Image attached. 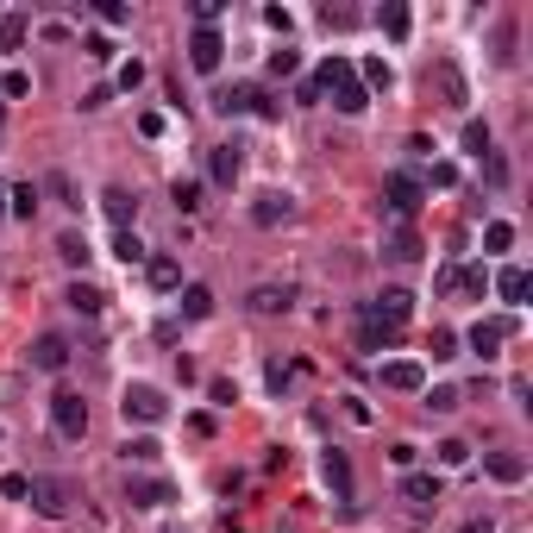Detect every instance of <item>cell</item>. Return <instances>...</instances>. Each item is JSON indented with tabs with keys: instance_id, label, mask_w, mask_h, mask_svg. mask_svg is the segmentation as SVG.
I'll return each instance as SVG.
<instances>
[{
	"instance_id": "obj_1",
	"label": "cell",
	"mask_w": 533,
	"mask_h": 533,
	"mask_svg": "<svg viewBox=\"0 0 533 533\" xmlns=\"http://www.w3.org/2000/svg\"><path fill=\"white\" fill-rule=\"evenodd\" d=\"M314 88H333V107H339V114H352V120L371 107V95H364L358 69H352L345 57H326V63H320V76H314Z\"/></svg>"
},
{
	"instance_id": "obj_2",
	"label": "cell",
	"mask_w": 533,
	"mask_h": 533,
	"mask_svg": "<svg viewBox=\"0 0 533 533\" xmlns=\"http://www.w3.org/2000/svg\"><path fill=\"white\" fill-rule=\"evenodd\" d=\"M120 414H126V427H157L163 414H170V396L157 390V383H126V396H120Z\"/></svg>"
},
{
	"instance_id": "obj_3",
	"label": "cell",
	"mask_w": 533,
	"mask_h": 533,
	"mask_svg": "<svg viewBox=\"0 0 533 533\" xmlns=\"http://www.w3.org/2000/svg\"><path fill=\"white\" fill-rule=\"evenodd\" d=\"M383 201H390L396 220H414L420 201H427V182H420L414 170H390V176H383Z\"/></svg>"
},
{
	"instance_id": "obj_4",
	"label": "cell",
	"mask_w": 533,
	"mask_h": 533,
	"mask_svg": "<svg viewBox=\"0 0 533 533\" xmlns=\"http://www.w3.org/2000/svg\"><path fill=\"white\" fill-rule=\"evenodd\" d=\"M25 502H32V509H38L44 521H63V515H69V502H76V490H69L63 477H32Z\"/></svg>"
},
{
	"instance_id": "obj_5",
	"label": "cell",
	"mask_w": 533,
	"mask_h": 533,
	"mask_svg": "<svg viewBox=\"0 0 533 533\" xmlns=\"http://www.w3.org/2000/svg\"><path fill=\"white\" fill-rule=\"evenodd\" d=\"M51 427H57L63 439H82V433H88V401L76 396V390H57V396H51Z\"/></svg>"
},
{
	"instance_id": "obj_6",
	"label": "cell",
	"mask_w": 533,
	"mask_h": 533,
	"mask_svg": "<svg viewBox=\"0 0 533 533\" xmlns=\"http://www.w3.org/2000/svg\"><path fill=\"white\" fill-rule=\"evenodd\" d=\"M515 326H521L515 314H496V320H477V326H471L464 339H471V352H477V358L490 364V358L502 352V339H515Z\"/></svg>"
},
{
	"instance_id": "obj_7",
	"label": "cell",
	"mask_w": 533,
	"mask_h": 533,
	"mask_svg": "<svg viewBox=\"0 0 533 533\" xmlns=\"http://www.w3.org/2000/svg\"><path fill=\"white\" fill-rule=\"evenodd\" d=\"M401 345V326L396 320H383V314H371V301L358 308V352H390Z\"/></svg>"
},
{
	"instance_id": "obj_8",
	"label": "cell",
	"mask_w": 533,
	"mask_h": 533,
	"mask_svg": "<svg viewBox=\"0 0 533 533\" xmlns=\"http://www.w3.org/2000/svg\"><path fill=\"white\" fill-rule=\"evenodd\" d=\"M220 57H226L220 32H214V25H195V32H188V63H195L201 76H214V69H220Z\"/></svg>"
},
{
	"instance_id": "obj_9",
	"label": "cell",
	"mask_w": 533,
	"mask_h": 533,
	"mask_svg": "<svg viewBox=\"0 0 533 533\" xmlns=\"http://www.w3.org/2000/svg\"><path fill=\"white\" fill-rule=\"evenodd\" d=\"M126 502H133V509H170L176 490H170L163 477H126Z\"/></svg>"
},
{
	"instance_id": "obj_10",
	"label": "cell",
	"mask_w": 533,
	"mask_h": 533,
	"mask_svg": "<svg viewBox=\"0 0 533 533\" xmlns=\"http://www.w3.org/2000/svg\"><path fill=\"white\" fill-rule=\"evenodd\" d=\"M383 390H401V396H420V390H427V371H420L414 358H390V364H383Z\"/></svg>"
},
{
	"instance_id": "obj_11",
	"label": "cell",
	"mask_w": 533,
	"mask_h": 533,
	"mask_svg": "<svg viewBox=\"0 0 533 533\" xmlns=\"http://www.w3.org/2000/svg\"><path fill=\"white\" fill-rule=\"evenodd\" d=\"M252 220H258V226H282V220H295V195H282V188H264V195L252 201Z\"/></svg>"
},
{
	"instance_id": "obj_12",
	"label": "cell",
	"mask_w": 533,
	"mask_h": 533,
	"mask_svg": "<svg viewBox=\"0 0 533 533\" xmlns=\"http://www.w3.org/2000/svg\"><path fill=\"white\" fill-rule=\"evenodd\" d=\"M245 308H252V314H289V308H295V289H289V282H282V289H276V282H258V289L245 295Z\"/></svg>"
},
{
	"instance_id": "obj_13",
	"label": "cell",
	"mask_w": 533,
	"mask_h": 533,
	"mask_svg": "<svg viewBox=\"0 0 533 533\" xmlns=\"http://www.w3.org/2000/svg\"><path fill=\"white\" fill-rule=\"evenodd\" d=\"M63 364H69V339H63V333H44V339L32 345V371H51V377H57Z\"/></svg>"
},
{
	"instance_id": "obj_14",
	"label": "cell",
	"mask_w": 533,
	"mask_h": 533,
	"mask_svg": "<svg viewBox=\"0 0 533 533\" xmlns=\"http://www.w3.org/2000/svg\"><path fill=\"white\" fill-rule=\"evenodd\" d=\"M439 490H446V483H439L433 471H408V477H401V496H408L414 509H433V502H439Z\"/></svg>"
},
{
	"instance_id": "obj_15",
	"label": "cell",
	"mask_w": 533,
	"mask_h": 533,
	"mask_svg": "<svg viewBox=\"0 0 533 533\" xmlns=\"http://www.w3.org/2000/svg\"><path fill=\"white\" fill-rule=\"evenodd\" d=\"M101 207H107V220L120 226V233H133V214H138V195H126L120 182L114 188H101Z\"/></svg>"
},
{
	"instance_id": "obj_16",
	"label": "cell",
	"mask_w": 533,
	"mask_h": 533,
	"mask_svg": "<svg viewBox=\"0 0 533 533\" xmlns=\"http://www.w3.org/2000/svg\"><path fill=\"white\" fill-rule=\"evenodd\" d=\"M207 170H214V182H220V188H233V182H239V170H245V157H239V144H214V157H207Z\"/></svg>"
},
{
	"instance_id": "obj_17",
	"label": "cell",
	"mask_w": 533,
	"mask_h": 533,
	"mask_svg": "<svg viewBox=\"0 0 533 533\" xmlns=\"http://www.w3.org/2000/svg\"><path fill=\"white\" fill-rule=\"evenodd\" d=\"M528 289H533V276H528V270H521V264L496 270V295H502L509 308H521V301H528Z\"/></svg>"
},
{
	"instance_id": "obj_18",
	"label": "cell",
	"mask_w": 533,
	"mask_h": 533,
	"mask_svg": "<svg viewBox=\"0 0 533 533\" xmlns=\"http://www.w3.org/2000/svg\"><path fill=\"white\" fill-rule=\"evenodd\" d=\"M320 471H326L333 496H339V502H352V464H345V452H339V446H333V452L320 458Z\"/></svg>"
},
{
	"instance_id": "obj_19",
	"label": "cell",
	"mask_w": 533,
	"mask_h": 533,
	"mask_svg": "<svg viewBox=\"0 0 533 533\" xmlns=\"http://www.w3.org/2000/svg\"><path fill=\"white\" fill-rule=\"evenodd\" d=\"M144 276H151V289H157V295H176V289H182V264H176V258H151Z\"/></svg>"
},
{
	"instance_id": "obj_20",
	"label": "cell",
	"mask_w": 533,
	"mask_h": 533,
	"mask_svg": "<svg viewBox=\"0 0 533 533\" xmlns=\"http://www.w3.org/2000/svg\"><path fill=\"white\" fill-rule=\"evenodd\" d=\"M371 314H383V320H408V314H414V295H408V289H383V295H377V301H371Z\"/></svg>"
},
{
	"instance_id": "obj_21",
	"label": "cell",
	"mask_w": 533,
	"mask_h": 533,
	"mask_svg": "<svg viewBox=\"0 0 533 533\" xmlns=\"http://www.w3.org/2000/svg\"><path fill=\"white\" fill-rule=\"evenodd\" d=\"M252 101H258V88L252 82H233V88L214 95V114H252Z\"/></svg>"
},
{
	"instance_id": "obj_22",
	"label": "cell",
	"mask_w": 533,
	"mask_h": 533,
	"mask_svg": "<svg viewBox=\"0 0 533 533\" xmlns=\"http://www.w3.org/2000/svg\"><path fill=\"white\" fill-rule=\"evenodd\" d=\"M483 471H490L496 483H521V477H528V458H515V452H490Z\"/></svg>"
},
{
	"instance_id": "obj_23",
	"label": "cell",
	"mask_w": 533,
	"mask_h": 533,
	"mask_svg": "<svg viewBox=\"0 0 533 533\" xmlns=\"http://www.w3.org/2000/svg\"><path fill=\"white\" fill-rule=\"evenodd\" d=\"M182 314H188V320H207V314H214V289H207V282H188V289H182Z\"/></svg>"
},
{
	"instance_id": "obj_24",
	"label": "cell",
	"mask_w": 533,
	"mask_h": 533,
	"mask_svg": "<svg viewBox=\"0 0 533 533\" xmlns=\"http://www.w3.org/2000/svg\"><path fill=\"white\" fill-rule=\"evenodd\" d=\"M69 308H76V314H101V308H107V295H101L95 282H69Z\"/></svg>"
},
{
	"instance_id": "obj_25",
	"label": "cell",
	"mask_w": 533,
	"mask_h": 533,
	"mask_svg": "<svg viewBox=\"0 0 533 533\" xmlns=\"http://www.w3.org/2000/svg\"><path fill=\"white\" fill-rule=\"evenodd\" d=\"M377 25H383L390 38H408V25H414V19H408V6H401V0H383V13H377Z\"/></svg>"
},
{
	"instance_id": "obj_26",
	"label": "cell",
	"mask_w": 533,
	"mask_h": 533,
	"mask_svg": "<svg viewBox=\"0 0 533 533\" xmlns=\"http://www.w3.org/2000/svg\"><path fill=\"white\" fill-rule=\"evenodd\" d=\"M114 258H120L126 270H133V264H151V252H144V239H138V233H120V239H114Z\"/></svg>"
},
{
	"instance_id": "obj_27",
	"label": "cell",
	"mask_w": 533,
	"mask_h": 533,
	"mask_svg": "<svg viewBox=\"0 0 533 533\" xmlns=\"http://www.w3.org/2000/svg\"><path fill=\"white\" fill-rule=\"evenodd\" d=\"M433 76H439V88H446V101H452V107H464V101H471V95H464V76H458V63H439Z\"/></svg>"
},
{
	"instance_id": "obj_28",
	"label": "cell",
	"mask_w": 533,
	"mask_h": 533,
	"mask_svg": "<svg viewBox=\"0 0 533 533\" xmlns=\"http://www.w3.org/2000/svg\"><path fill=\"white\" fill-rule=\"evenodd\" d=\"M6 214H19V220H32V214H38V188H32V182H19V188H6Z\"/></svg>"
},
{
	"instance_id": "obj_29",
	"label": "cell",
	"mask_w": 533,
	"mask_h": 533,
	"mask_svg": "<svg viewBox=\"0 0 533 533\" xmlns=\"http://www.w3.org/2000/svg\"><path fill=\"white\" fill-rule=\"evenodd\" d=\"M57 258H63V264H88L95 252H88V239H82V233H57Z\"/></svg>"
},
{
	"instance_id": "obj_30",
	"label": "cell",
	"mask_w": 533,
	"mask_h": 533,
	"mask_svg": "<svg viewBox=\"0 0 533 533\" xmlns=\"http://www.w3.org/2000/svg\"><path fill=\"white\" fill-rule=\"evenodd\" d=\"M420 396H427V408H433V414H452V408L464 401V390H458V383H439V390H420Z\"/></svg>"
},
{
	"instance_id": "obj_31",
	"label": "cell",
	"mask_w": 533,
	"mask_h": 533,
	"mask_svg": "<svg viewBox=\"0 0 533 533\" xmlns=\"http://www.w3.org/2000/svg\"><path fill=\"white\" fill-rule=\"evenodd\" d=\"M358 82H364V95H371V88H390V82H396V69H390L383 57H364V76H358Z\"/></svg>"
},
{
	"instance_id": "obj_32",
	"label": "cell",
	"mask_w": 533,
	"mask_h": 533,
	"mask_svg": "<svg viewBox=\"0 0 533 533\" xmlns=\"http://www.w3.org/2000/svg\"><path fill=\"white\" fill-rule=\"evenodd\" d=\"M25 32H32V25H25L19 13H0V51H19V44H25Z\"/></svg>"
},
{
	"instance_id": "obj_33",
	"label": "cell",
	"mask_w": 533,
	"mask_h": 533,
	"mask_svg": "<svg viewBox=\"0 0 533 533\" xmlns=\"http://www.w3.org/2000/svg\"><path fill=\"white\" fill-rule=\"evenodd\" d=\"M120 452H126V464H157V458H163V446H157V439H126Z\"/></svg>"
},
{
	"instance_id": "obj_34",
	"label": "cell",
	"mask_w": 533,
	"mask_h": 533,
	"mask_svg": "<svg viewBox=\"0 0 533 533\" xmlns=\"http://www.w3.org/2000/svg\"><path fill=\"white\" fill-rule=\"evenodd\" d=\"M383 252H390L396 264H414V258H420V239H414V233L401 226V233H396V239H390V245H383Z\"/></svg>"
},
{
	"instance_id": "obj_35",
	"label": "cell",
	"mask_w": 533,
	"mask_h": 533,
	"mask_svg": "<svg viewBox=\"0 0 533 533\" xmlns=\"http://www.w3.org/2000/svg\"><path fill=\"white\" fill-rule=\"evenodd\" d=\"M427 352H433V358H458V333H452V326H433V333H427Z\"/></svg>"
},
{
	"instance_id": "obj_36",
	"label": "cell",
	"mask_w": 533,
	"mask_h": 533,
	"mask_svg": "<svg viewBox=\"0 0 533 533\" xmlns=\"http://www.w3.org/2000/svg\"><path fill=\"white\" fill-rule=\"evenodd\" d=\"M433 452H439V464H446V471H458V464H471V446H464V439H439Z\"/></svg>"
},
{
	"instance_id": "obj_37",
	"label": "cell",
	"mask_w": 533,
	"mask_h": 533,
	"mask_svg": "<svg viewBox=\"0 0 533 533\" xmlns=\"http://www.w3.org/2000/svg\"><path fill=\"white\" fill-rule=\"evenodd\" d=\"M464 151H477V157H483V151H496V138H490L483 120H464Z\"/></svg>"
},
{
	"instance_id": "obj_38",
	"label": "cell",
	"mask_w": 533,
	"mask_h": 533,
	"mask_svg": "<svg viewBox=\"0 0 533 533\" xmlns=\"http://www.w3.org/2000/svg\"><path fill=\"white\" fill-rule=\"evenodd\" d=\"M170 195H176V207H182V214H195V207H201V182H188V176H176V188H170Z\"/></svg>"
},
{
	"instance_id": "obj_39",
	"label": "cell",
	"mask_w": 533,
	"mask_h": 533,
	"mask_svg": "<svg viewBox=\"0 0 533 533\" xmlns=\"http://www.w3.org/2000/svg\"><path fill=\"white\" fill-rule=\"evenodd\" d=\"M483 245H490V252H509V245H515V226H509V220H490V226H483Z\"/></svg>"
},
{
	"instance_id": "obj_40",
	"label": "cell",
	"mask_w": 533,
	"mask_h": 533,
	"mask_svg": "<svg viewBox=\"0 0 533 533\" xmlns=\"http://www.w3.org/2000/svg\"><path fill=\"white\" fill-rule=\"evenodd\" d=\"M458 289H464V295H483V289H490V270L483 264H471V270L458 264Z\"/></svg>"
},
{
	"instance_id": "obj_41",
	"label": "cell",
	"mask_w": 533,
	"mask_h": 533,
	"mask_svg": "<svg viewBox=\"0 0 533 533\" xmlns=\"http://www.w3.org/2000/svg\"><path fill=\"white\" fill-rule=\"evenodd\" d=\"M82 51H88L95 63H114V38H107V32H88V38H82Z\"/></svg>"
},
{
	"instance_id": "obj_42",
	"label": "cell",
	"mask_w": 533,
	"mask_h": 533,
	"mask_svg": "<svg viewBox=\"0 0 533 533\" xmlns=\"http://www.w3.org/2000/svg\"><path fill=\"white\" fill-rule=\"evenodd\" d=\"M295 69H301V51H289V44L270 51V76H295Z\"/></svg>"
},
{
	"instance_id": "obj_43",
	"label": "cell",
	"mask_w": 533,
	"mask_h": 533,
	"mask_svg": "<svg viewBox=\"0 0 533 533\" xmlns=\"http://www.w3.org/2000/svg\"><path fill=\"white\" fill-rule=\"evenodd\" d=\"M0 95H6V101L32 95V76H25V69H6V76H0Z\"/></svg>"
},
{
	"instance_id": "obj_44",
	"label": "cell",
	"mask_w": 533,
	"mask_h": 533,
	"mask_svg": "<svg viewBox=\"0 0 533 533\" xmlns=\"http://www.w3.org/2000/svg\"><path fill=\"white\" fill-rule=\"evenodd\" d=\"M44 188H51V195H57V201H63V207H82V201H76V188H69V176H63V170H51V182H44Z\"/></svg>"
},
{
	"instance_id": "obj_45",
	"label": "cell",
	"mask_w": 533,
	"mask_h": 533,
	"mask_svg": "<svg viewBox=\"0 0 533 533\" xmlns=\"http://www.w3.org/2000/svg\"><path fill=\"white\" fill-rule=\"evenodd\" d=\"M25 490H32V477H19V471L0 477V496H6V502H25Z\"/></svg>"
},
{
	"instance_id": "obj_46",
	"label": "cell",
	"mask_w": 533,
	"mask_h": 533,
	"mask_svg": "<svg viewBox=\"0 0 533 533\" xmlns=\"http://www.w3.org/2000/svg\"><path fill=\"white\" fill-rule=\"evenodd\" d=\"M483 176H490V182H496V188H502V182H509V163H502V151H483Z\"/></svg>"
},
{
	"instance_id": "obj_47",
	"label": "cell",
	"mask_w": 533,
	"mask_h": 533,
	"mask_svg": "<svg viewBox=\"0 0 533 533\" xmlns=\"http://www.w3.org/2000/svg\"><path fill=\"white\" fill-rule=\"evenodd\" d=\"M207 396L220 401V408H233V401H239V390H233V377H214V383H207Z\"/></svg>"
},
{
	"instance_id": "obj_48",
	"label": "cell",
	"mask_w": 533,
	"mask_h": 533,
	"mask_svg": "<svg viewBox=\"0 0 533 533\" xmlns=\"http://www.w3.org/2000/svg\"><path fill=\"white\" fill-rule=\"evenodd\" d=\"M95 13H101V19H107V25H126V19H133V13H126V0H101V6H95Z\"/></svg>"
},
{
	"instance_id": "obj_49",
	"label": "cell",
	"mask_w": 533,
	"mask_h": 533,
	"mask_svg": "<svg viewBox=\"0 0 533 533\" xmlns=\"http://www.w3.org/2000/svg\"><path fill=\"white\" fill-rule=\"evenodd\" d=\"M107 101H114V88H107V82H101V88H88V95H82V107H88V114H101V107H107Z\"/></svg>"
},
{
	"instance_id": "obj_50",
	"label": "cell",
	"mask_w": 533,
	"mask_h": 533,
	"mask_svg": "<svg viewBox=\"0 0 533 533\" xmlns=\"http://www.w3.org/2000/svg\"><path fill=\"white\" fill-rule=\"evenodd\" d=\"M420 182H433V188H452V182H458V170H452V163H433V176H420Z\"/></svg>"
},
{
	"instance_id": "obj_51",
	"label": "cell",
	"mask_w": 533,
	"mask_h": 533,
	"mask_svg": "<svg viewBox=\"0 0 533 533\" xmlns=\"http://www.w3.org/2000/svg\"><path fill=\"white\" fill-rule=\"evenodd\" d=\"M138 82H144V63H138V57L133 63H120V88H138Z\"/></svg>"
},
{
	"instance_id": "obj_52",
	"label": "cell",
	"mask_w": 533,
	"mask_h": 533,
	"mask_svg": "<svg viewBox=\"0 0 533 533\" xmlns=\"http://www.w3.org/2000/svg\"><path fill=\"white\" fill-rule=\"evenodd\" d=\"M220 13H226V6H220V0H201V6H195V25H214V19H220Z\"/></svg>"
},
{
	"instance_id": "obj_53",
	"label": "cell",
	"mask_w": 533,
	"mask_h": 533,
	"mask_svg": "<svg viewBox=\"0 0 533 533\" xmlns=\"http://www.w3.org/2000/svg\"><path fill=\"white\" fill-rule=\"evenodd\" d=\"M433 289H439V295H458V264L439 270V282H433Z\"/></svg>"
},
{
	"instance_id": "obj_54",
	"label": "cell",
	"mask_w": 533,
	"mask_h": 533,
	"mask_svg": "<svg viewBox=\"0 0 533 533\" xmlns=\"http://www.w3.org/2000/svg\"><path fill=\"white\" fill-rule=\"evenodd\" d=\"M458 533H496V521H490V515H471V521H464Z\"/></svg>"
},
{
	"instance_id": "obj_55",
	"label": "cell",
	"mask_w": 533,
	"mask_h": 533,
	"mask_svg": "<svg viewBox=\"0 0 533 533\" xmlns=\"http://www.w3.org/2000/svg\"><path fill=\"white\" fill-rule=\"evenodd\" d=\"M0 220H6V195H0Z\"/></svg>"
},
{
	"instance_id": "obj_56",
	"label": "cell",
	"mask_w": 533,
	"mask_h": 533,
	"mask_svg": "<svg viewBox=\"0 0 533 533\" xmlns=\"http://www.w3.org/2000/svg\"><path fill=\"white\" fill-rule=\"evenodd\" d=\"M0 120H6V107H0Z\"/></svg>"
},
{
	"instance_id": "obj_57",
	"label": "cell",
	"mask_w": 533,
	"mask_h": 533,
	"mask_svg": "<svg viewBox=\"0 0 533 533\" xmlns=\"http://www.w3.org/2000/svg\"><path fill=\"white\" fill-rule=\"evenodd\" d=\"M0 439H6V433H0Z\"/></svg>"
}]
</instances>
